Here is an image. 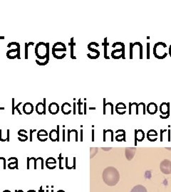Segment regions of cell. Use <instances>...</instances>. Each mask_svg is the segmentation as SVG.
<instances>
[{
    "mask_svg": "<svg viewBox=\"0 0 171 192\" xmlns=\"http://www.w3.org/2000/svg\"><path fill=\"white\" fill-rule=\"evenodd\" d=\"M103 182L108 186H114L118 184L120 179V174L114 167H108L103 173Z\"/></svg>",
    "mask_w": 171,
    "mask_h": 192,
    "instance_id": "6da1fadb",
    "label": "cell"
},
{
    "mask_svg": "<svg viewBox=\"0 0 171 192\" xmlns=\"http://www.w3.org/2000/svg\"><path fill=\"white\" fill-rule=\"evenodd\" d=\"M167 46L164 42H158L154 45L153 54L154 56L158 59H164L168 56V54L165 52V48Z\"/></svg>",
    "mask_w": 171,
    "mask_h": 192,
    "instance_id": "7a4b0ae2",
    "label": "cell"
},
{
    "mask_svg": "<svg viewBox=\"0 0 171 192\" xmlns=\"http://www.w3.org/2000/svg\"><path fill=\"white\" fill-rule=\"evenodd\" d=\"M35 54L39 59L44 60L46 58V44L39 42L35 47Z\"/></svg>",
    "mask_w": 171,
    "mask_h": 192,
    "instance_id": "3957f363",
    "label": "cell"
},
{
    "mask_svg": "<svg viewBox=\"0 0 171 192\" xmlns=\"http://www.w3.org/2000/svg\"><path fill=\"white\" fill-rule=\"evenodd\" d=\"M164 109V110L161 112V118L167 119L170 116V103H163L160 105V111Z\"/></svg>",
    "mask_w": 171,
    "mask_h": 192,
    "instance_id": "277c9868",
    "label": "cell"
},
{
    "mask_svg": "<svg viewBox=\"0 0 171 192\" xmlns=\"http://www.w3.org/2000/svg\"><path fill=\"white\" fill-rule=\"evenodd\" d=\"M125 46H124L121 48H117V49L114 50L111 52V56L114 59H120V58H123L125 59Z\"/></svg>",
    "mask_w": 171,
    "mask_h": 192,
    "instance_id": "5b68a950",
    "label": "cell"
},
{
    "mask_svg": "<svg viewBox=\"0 0 171 192\" xmlns=\"http://www.w3.org/2000/svg\"><path fill=\"white\" fill-rule=\"evenodd\" d=\"M36 112L38 115L46 114V98H44V102L38 103L36 105Z\"/></svg>",
    "mask_w": 171,
    "mask_h": 192,
    "instance_id": "8992f818",
    "label": "cell"
},
{
    "mask_svg": "<svg viewBox=\"0 0 171 192\" xmlns=\"http://www.w3.org/2000/svg\"><path fill=\"white\" fill-rule=\"evenodd\" d=\"M161 172H162L163 174H171L170 162H169L168 161H163L161 165Z\"/></svg>",
    "mask_w": 171,
    "mask_h": 192,
    "instance_id": "52a82bcc",
    "label": "cell"
},
{
    "mask_svg": "<svg viewBox=\"0 0 171 192\" xmlns=\"http://www.w3.org/2000/svg\"><path fill=\"white\" fill-rule=\"evenodd\" d=\"M145 138V133L142 130V129H136L135 130V141H136V142H135V145H136L137 144V141H138V142H141L144 140Z\"/></svg>",
    "mask_w": 171,
    "mask_h": 192,
    "instance_id": "ba28073f",
    "label": "cell"
},
{
    "mask_svg": "<svg viewBox=\"0 0 171 192\" xmlns=\"http://www.w3.org/2000/svg\"><path fill=\"white\" fill-rule=\"evenodd\" d=\"M49 134L45 129H40L37 133V139L41 142H46L48 139Z\"/></svg>",
    "mask_w": 171,
    "mask_h": 192,
    "instance_id": "9c48e42d",
    "label": "cell"
},
{
    "mask_svg": "<svg viewBox=\"0 0 171 192\" xmlns=\"http://www.w3.org/2000/svg\"><path fill=\"white\" fill-rule=\"evenodd\" d=\"M23 112L26 115H31L34 112V105L31 103H26L22 107Z\"/></svg>",
    "mask_w": 171,
    "mask_h": 192,
    "instance_id": "30bf717a",
    "label": "cell"
},
{
    "mask_svg": "<svg viewBox=\"0 0 171 192\" xmlns=\"http://www.w3.org/2000/svg\"><path fill=\"white\" fill-rule=\"evenodd\" d=\"M116 111L118 114L123 115L126 112V106L123 103H119L116 105Z\"/></svg>",
    "mask_w": 171,
    "mask_h": 192,
    "instance_id": "8fae6325",
    "label": "cell"
},
{
    "mask_svg": "<svg viewBox=\"0 0 171 192\" xmlns=\"http://www.w3.org/2000/svg\"><path fill=\"white\" fill-rule=\"evenodd\" d=\"M146 108H147L148 112L150 115H155L158 111V106L156 103H150L146 107Z\"/></svg>",
    "mask_w": 171,
    "mask_h": 192,
    "instance_id": "7c38bea8",
    "label": "cell"
},
{
    "mask_svg": "<svg viewBox=\"0 0 171 192\" xmlns=\"http://www.w3.org/2000/svg\"><path fill=\"white\" fill-rule=\"evenodd\" d=\"M49 111L52 115H56L59 111V105L56 103H52L49 105Z\"/></svg>",
    "mask_w": 171,
    "mask_h": 192,
    "instance_id": "4fadbf2b",
    "label": "cell"
},
{
    "mask_svg": "<svg viewBox=\"0 0 171 192\" xmlns=\"http://www.w3.org/2000/svg\"><path fill=\"white\" fill-rule=\"evenodd\" d=\"M148 140L151 142H155L158 139V133L154 129H150L147 133Z\"/></svg>",
    "mask_w": 171,
    "mask_h": 192,
    "instance_id": "5bb4252c",
    "label": "cell"
},
{
    "mask_svg": "<svg viewBox=\"0 0 171 192\" xmlns=\"http://www.w3.org/2000/svg\"><path fill=\"white\" fill-rule=\"evenodd\" d=\"M88 48H89V50L91 51V52L94 53V54H93V55H90L89 54H87L88 57H89V58H91V59H93V60H95V59H97V58L99 57V56H100V51H99V50H96V49H95V48H93L91 46H89V45H88Z\"/></svg>",
    "mask_w": 171,
    "mask_h": 192,
    "instance_id": "9a60e30c",
    "label": "cell"
},
{
    "mask_svg": "<svg viewBox=\"0 0 171 192\" xmlns=\"http://www.w3.org/2000/svg\"><path fill=\"white\" fill-rule=\"evenodd\" d=\"M61 111L64 115H69L71 112V105L69 103H64L61 106Z\"/></svg>",
    "mask_w": 171,
    "mask_h": 192,
    "instance_id": "2e32d148",
    "label": "cell"
},
{
    "mask_svg": "<svg viewBox=\"0 0 171 192\" xmlns=\"http://www.w3.org/2000/svg\"><path fill=\"white\" fill-rule=\"evenodd\" d=\"M27 133V131H26L25 129H20V130L18 132L19 140L21 141V142H25V141H27L28 139H29V137L26 135Z\"/></svg>",
    "mask_w": 171,
    "mask_h": 192,
    "instance_id": "e0dca14e",
    "label": "cell"
},
{
    "mask_svg": "<svg viewBox=\"0 0 171 192\" xmlns=\"http://www.w3.org/2000/svg\"><path fill=\"white\" fill-rule=\"evenodd\" d=\"M9 161H12V162H10L8 164V167L10 169H18V159L16 157H11L8 159Z\"/></svg>",
    "mask_w": 171,
    "mask_h": 192,
    "instance_id": "ac0fdd59",
    "label": "cell"
},
{
    "mask_svg": "<svg viewBox=\"0 0 171 192\" xmlns=\"http://www.w3.org/2000/svg\"><path fill=\"white\" fill-rule=\"evenodd\" d=\"M7 57L9 59H14V58H17V48L9 50L7 52Z\"/></svg>",
    "mask_w": 171,
    "mask_h": 192,
    "instance_id": "d6986e66",
    "label": "cell"
},
{
    "mask_svg": "<svg viewBox=\"0 0 171 192\" xmlns=\"http://www.w3.org/2000/svg\"><path fill=\"white\" fill-rule=\"evenodd\" d=\"M49 139L52 142H56V141L59 142V139L57 135V130H56V129H52L49 132Z\"/></svg>",
    "mask_w": 171,
    "mask_h": 192,
    "instance_id": "ffe728a7",
    "label": "cell"
},
{
    "mask_svg": "<svg viewBox=\"0 0 171 192\" xmlns=\"http://www.w3.org/2000/svg\"><path fill=\"white\" fill-rule=\"evenodd\" d=\"M131 192H148V191L144 186L138 184V185L135 186Z\"/></svg>",
    "mask_w": 171,
    "mask_h": 192,
    "instance_id": "44dd1931",
    "label": "cell"
},
{
    "mask_svg": "<svg viewBox=\"0 0 171 192\" xmlns=\"http://www.w3.org/2000/svg\"><path fill=\"white\" fill-rule=\"evenodd\" d=\"M56 159H54V158H53V157H49L48 159L46 160V167H49L51 164V165H52V166H51V169H54L56 168L55 167L52 166V164H53L54 166H56Z\"/></svg>",
    "mask_w": 171,
    "mask_h": 192,
    "instance_id": "7402d4cb",
    "label": "cell"
},
{
    "mask_svg": "<svg viewBox=\"0 0 171 192\" xmlns=\"http://www.w3.org/2000/svg\"><path fill=\"white\" fill-rule=\"evenodd\" d=\"M102 45L103 46V48H104V58L106 59L109 60V56H108V54H107V48H108L109 43H108V41H107V38L104 39V41H103V43H102Z\"/></svg>",
    "mask_w": 171,
    "mask_h": 192,
    "instance_id": "603a6c76",
    "label": "cell"
},
{
    "mask_svg": "<svg viewBox=\"0 0 171 192\" xmlns=\"http://www.w3.org/2000/svg\"><path fill=\"white\" fill-rule=\"evenodd\" d=\"M71 46V59H76V57L74 56V48L75 46V43L74 41V38L71 39V42L69 44Z\"/></svg>",
    "mask_w": 171,
    "mask_h": 192,
    "instance_id": "cb8c5ba5",
    "label": "cell"
},
{
    "mask_svg": "<svg viewBox=\"0 0 171 192\" xmlns=\"http://www.w3.org/2000/svg\"><path fill=\"white\" fill-rule=\"evenodd\" d=\"M116 140L118 141V142H121V141H125V132L123 130L122 134L116 135Z\"/></svg>",
    "mask_w": 171,
    "mask_h": 192,
    "instance_id": "d4e9b609",
    "label": "cell"
},
{
    "mask_svg": "<svg viewBox=\"0 0 171 192\" xmlns=\"http://www.w3.org/2000/svg\"><path fill=\"white\" fill-rule=\"evenodd\" d=\"M34 44V42H29V43H25V59H28V56H29V46L30 45H31V46H33V45Z\"/></svg>",
    "mask_w": 171,
    "mask_h": 192,
    "instance_id": "484cf974",
    "label": "cell"
},
{
    "mask_svg": "<svg viewBox=\"0 0 171 192\" xmlns=\"http://www.w3.org/2000/svg\"><path fill=\"white\" fill-rule=\"evenodd\" d=\"M52 48H66L65 44L62 42H56L54 44Z\"/></svg>",
    "mask_w": 171,
    "mask_h": 192,
    "instance_id": "4316f807",
    "label": "cell"
},
{
    "mask_svg": "<svg viewBox=\"0 0 171 192\" xmlns=\"http://www.w3.org/2000/svg\"><path fill=\"white\" fill-rule=\"evenodd\" d=\"M52 51L54 52H66V48H52Z\"/></svg>",
    "mask_w": 171,
    "mask_h": 192,
    "instance_id": "83f0119b",
    "label": "cell"
},
{
    "mask_svg": "<svg viewBox=\"0 0 171 192\" xmlns=\"http://www.w3.org/2000/svg\"><path fill=\"white\" fill-rule=\"evenodd\" d=\"M43 61V60H41V61H39V60L37 59V60H36V62H37V63L39 65H41V66H43V65H46V64L49 63V61H46H46Z\"/></svg>",
    "mask_w": 171,
    "mask_h": 192,
    "instance_id": "f1b7e54d",
    "label": "cell"
},
{
    "mask_svg": "<svg viewBox=\"0 0 171 192\" xmlns=\"http://www.w3.org/2000/svg\"><path fill=\"white\" fill-rule=\"evenodd\" d=\"M83 104V103L81 102V99L78 100V103H77V105H78V114L79 115H82L83 113L81 112V105Z\"/></svg>",
    "mask_w": 171,
    "mask_h": 192,
    "instance_id": "f546056e",
    "label": "cell"
},
{
    "mask_svg": "<svg viewBox=\"0 0 171 192\" xmlns=\"http://www.w3.org/2000/svg\"><path fill=\"white\" fill-rule=\"evenodd\" d=\"M103 115H106V98L103 99Z\"/></svg>",
    "mask_w": 171,
    "mask_h": 192,
    "instance_id": "4dcf8cb0",
    "label": "cell"
},
{
    "mask_svg": "<svg viewBox=\"0 0 171 192\" xmlns=\"http://www.w3.org/2000/svg\"><path fill=\"white\" fill-rule=\"evenodd\" d=\"M37 131L36 129H30L29 130V132H30V137H29V141L30 142H32L33 141V139H32V135L34 132H35Z\"/></svg>",
    "mask_w": 171,
    "mask_h": 192,
    "instance_id": "1f68e13d",
    "label": "cell"
},
{
    "mask_svg": "<svg viewBox=\"0 0 171 192\" xmlns=\"http://www.w3.org/2000/svg\"><path fill=\"white\" fill-rule=\"evenodd\" d=\"M150 43H147V59H150Z\"/></svg>",
    "mask_w": 171,
    "mask_h": 192,
    "instance_id": "d6a6232c",
    "label": "cell"
},
{
    "mask_svg": "<svg viewBox=\"0 0 171 192\" xmlns=\"http://www.w3.org/2000/svg\"><path fill=\"white\" fill-rule=\"evenodd\" d=\"M12 115H14V112H15V105H14V98H12Z\"/></svg>",
    "mask_w": 171,
    "mask_h": 192,
    "instance_id": "836d02e7",
    "label": "cell"
},
{
    "mask_svg": "<svg viewBox=\"0 0 171 192\" xmlns=\"http://www.w3.org/2000/svg\"><path fill=\"white\" fill-rule=\"evenodd\" d=\"M22 102H20V103H18V104L16 105V106H15V110H17L18 113H19V115H22V112H21V111L19 110V106H20V105H22Z\"/></svg>",
    "mask_w": 171,
    "mask_h": 192,
    "instance_id": "e575fe53",
    "label": "cell"
},
{
    "mask_svg": "<svg viewBox=\"0 0 171 192\" xmlns=\"http://www.w3.org/2000/svg\"><path fill=\"white\" fill-rule=\"evenodd\" d=\"M59 168L61 169H63V167L61 166V164H62V159H63V158L61 157V154H59Z\"/></svg>",
    "mask_w": 171,
    "mask_h": 192,
    "instance_id": "d590c367",
    "label": "cell"
},
{
    "mask_svg": "<svg viewBox=\"0 0 171 192\" xmlns=\"http://www.w3.org/2000/svg\"><path fill=\"white\" fill-rule=\"evenodd\" d=\"M1 160L3 161L2 164L4 165V169H6V159L4 157H1ZM0 164H1V162H0Z\"/></svg>",
    "mask_w": 171,
    "mask_h": 192,
    "instance_id": "8d00e7d4",
    "label": "cell"
},
{
    "mask_svg": "<svg viewBox=\"0 0 171 192\" xmlns=\"http://www.w3.org/2000/svg\"><path fill=\"white\" fill-rule=\"evenodd\" d=\"M1 133H2V130L0 129V141H1V142H6L7 140H4V139L2 138V135H1Z\"/></svg>",
    "mask_w": 171,
    "mask_h": 192,
    "instance_id": "74e56055",
    "label": "cell"
},
{
    "mask_svg": "<svg viewBox=\"0 0 171 192\" xmlns=\"http://www.w3.org/2000/svg\"><path fill=\"white\" fill-rule=\"evenodd\" d=\"M167 129H164V130H163V129H161V142H163V132H166Z\"/></svg>",
    "mask_w": 171,
    "mask_h": 192,
    "instance_id": "f35d334b",
    "label": "cell"
},
{
    "mask_svg": "<svg viewBox=\"0 0 171 192\" xmlns=\"http://www.w3.org/2000/svg\"><path fill=\"white\" fill-rule=\"evenodd\" d=\"M89 44L91 45V46H95L96 47H99V44H98V43H96V42H91Z\"/></svg>",
    "mask_w": 171,
    "mask_h": 192,
    "instance_id": "ab89813d",
    "label": "cell"
},
{
    "mask_svg": "<svg viewBox=\"0 0 171 192\" xmlns=\"http://www.w3.org/2000/svg\"><path fill=\"white\" fill-rule=\"evenodd\" d=\"M7 142H9V129H7Z\"/></svg>",
    "mask_w": 171,
    "mask_h": 192,
    "instance_id": "60d3db41",
    "label": "cell"
},
{
    "mask_svg": "<svg viewBox=\"0 0 171 192\" xmlns=\"http://www.w3.org/2000/svg\"><path fill=\"white\" fill-rule=\"evenodd\" d=\"M94 141V129H92V142Z\"/></svg>",
    "mask_w": 171,
    "mask_h": 192,
    "instance_id": "b9f144b4",
    "label": "cell"
},
{
    "mask_svg": "<svg viewBox=\"0 0 171 192\" xmlns=\"http://www.w3.org/2000/svg\"><path fill=\"white\" fill-rule=\"evenodd\" d=\"M84 114L86 115V103H84Z\"/></svg>",
    "mask_w": 171,
    "mask_h": 192,
    "instance_id": "7bdbcfd3",
    "label": "cell"
},
{
    "mask_svg": "<svg viewBox=\"0 0 171 192\" xmlns=\"http://www.w3.org/2000/svg\"><path fill=\"white\" fill-rule=\"evenodd\" d=\"M29 160H30V158L28 157L27 158V169H29L30 167H29Z\"/></svg>",
    "mask_w": 171,
    "mask_h": 192,
    "instance_id": "ee69618b",
    "label": "cell"
},
{
    "mask_svg": "<svg viewBox=\"0 0 171 192\" xmlns=\"http://www.w3.org/2000/svg\"><path fill=\"white\" fill-rule=\"evenodd\" d=\"M76 103H74V115L76 113Z\"/></svg>",
    "mask_w": 171,
    "mask_h": 192,
    "instance_id": "f6af8a7d",
    "label": "cell"
},
{
    "mask_svg": "<svg viewBox=\"0 0 171 192\" xmlns=\"http://www.w3.org/2000/svg\"><path fill=\"white\" fill-rule=\"evenodd\" d=\"M83 141V129H81V142Z\"/></svg>",
    "mask_w": 171,
    "mask_h": 192,
    "instance_id": "bcb514c9",
    "label": "cell"
},
{
    "mask_svg": "<svg viewBox=\"0 0 171 192\" xmlns=\"http://www.w3.org/2000/svg\"><path fill=\"white\" fill-rule=\"evenodd\" d=\"M64 133H65V130L63 129V141H65V137H64Z\"/></svg>",
    "mask_w": 171,
    "mask_h": 192,
    "instance_id": "7dc6e473",
    "label": "cell"
},
{
    "mask_svg": "<svg viewBox=\"0 0 171 192\" xmlns=\"http://www.w3.org/2000/svg\"><path fill=\"white\" fill-rule=\"evenodd\" d=\"M169 54H170V56L171 57V44H170V47H169Z\"/></svg>",
    "mask_w": 171,
    "mask_h": 192,
    "instance_id": "c3c4849f",
    "label": "cell"
},
{
    "mask_svg": "<svg viewBox=\"0 0 171 192\" xmlns=\"http://www.w3.org/2000/svg\"><path fill=\"white\" fill-rule=\"evenodd\" d=\"M15 192H24V191H22V190H19V191H17V190H15Z\"/></svg>",
    "mask_w": 171,
    "mask_h": 192,
    "instance_id": "681fc988",
    "label": "cell"
},
{
    "mask_svg": "<svg viewBox=\"0 0 171 192\" xmlns=\"http://www.w3.org/2000/svg\"><path fill=\"white\" fill-rule=\"evenodd\" d=\"M39 192H44V191L42 190V187H40V189H39Z\"/></svg>",
    "mask_w": 171,
    "mask_h": 192,
    "instance_id": "f907efd6",
    "label": "cell"
},
{
    "mask_svg": "<svg viewBox=\"0 0 171 192\" xmlns=\"http://www.w3.org/2000/svg\"><path fill=\"white\" fill-rule=\"evenodd\" d=\"M3 192H11V191H9V190H4Z\"/></svg>",
    "mask_w": 171,
    "mask_h": 192,
    "instance_id": "816d5d0a",
    "label": "cell"
},
{
    "mask_svg": "<svg viewBox=\"0 0 171 192\" xmlns=\"http://www.w3.org/2000/svg\"><path fill=\"white\" fill-rule=\"evenodd\" d=\"M0 39H4V36H0Z\"/></svg>",
    "mask_w": 171,
    "mask_h": 192,
    "instance_id": "f5cc1de1",
    "label": "cell"
},
{
    "mask_svg": "<svg viewBox=\"0 0 171 192\" xmlns=\"http://www.w3.org/2000/svg\"><path fill=\"white\" fill-rule=\"evenodd\" d=\"M57 192H65L64 191H62V190H59V191H58Z\"/></svg>",
    "mask_w": 171,
    "mask_h": 192,
    "instance_id": "db71d44e",
    "label": "cell"
},
{
    "mask_svg": "<svg viewBox=\"0 0 171 192\" xmlns=\"http://www.w3.org/2000/svg\"><path fill=\"white\" fill-rule=\"evenodd\" d=\"M0 110H4V108H0Z\"/></svg>",
    "mask_w": 171,
    "mask_h": 192,
    "instance_id": "11a10c76",
    "label": "cell"
},
{
    "mask_svg": "<svg viewBox=\"0 0 171 192\" xmlns=\"http://www.w3.org/2000/svg\"><path fill=\"white\" fill-rule=\"evenodd\" d=\"M170 172H171V164H170Z\"/></svg>",
    "mask_w": 171,
    "mask_h": 192,
    "instance_id": "9f6ffc18",
    "label": "cell"
},
{
    "mask_svg": "<svg viewBox=\"0 0 171 192\" xmlns=\"http://www.w3.org/2000/svg\"><path fill=\"white\" fill-rule=\"evenodd\" d=\"M46 192H49V191H48V190H47V191H46Z\"/></svg>",
    "mask_w": 171,
    "mask_h": 192,
    "instance_id": "6f0895ef",
    "label": "cell"
},
{
    "mask_svg": "<svg viewBox=\"0 0 171 192\" xmlns=\"http://www.w3.org/2000/svg\"><path fill=\"white\" fill-rule=\"evenodd\" d=\"M52 192H54V191H52Z\"/></svg>",
    "mask_w": 171,
    "mask_h": 192,
    "instance_id": "680465c9",
    "label": "cell"
}]
</instances>
